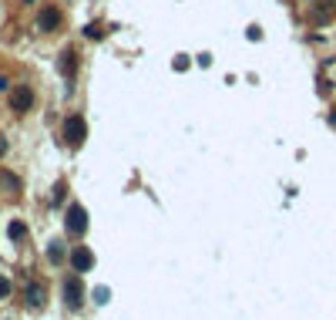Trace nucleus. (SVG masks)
<instances>
[{
	"label": "nucleus",
	"instance_id": "obj_1",
	"mask_svg": "<svg viewBox=\"0 0 336 320\" xmlns=\"http://www.w3.org/2000/svg\"><path fill=\"white\" fill-rule=\"evenodd\" d=\"M84 135H88L84 118H81V115H71V118L64 121V138H67V145H74V148H78V145L84 142Z\"/></svg>",
	"mask_w": 336,
	"mask_h": 320
},
{
	"label": "nucleus",
	"instance_id": "obj_2",
	"mask_svg": "<svg viewBox=\"0 0 336 320\" xmlns=\"http://www.w3.org/2000/svg\"><path fill=\"white\" fill-rule=\"evenodd\" d=\"M67 232H71V236H81V232L88 229V212H84V206H78V202H74V206H67Z\"/></svg>",
	"mask_w": 336,
	"mask_h": 320
},
{
	"label": "nucleus",
	"instance_id": "obj_3",
	"mask_svg": "<svg viewBox=\"0 0 336 320\" xmlns=\"http://www.w3.org/2000/svg\"><path fill=\"white\" fill-rule=\"evenodd\" d=\"M71 266H74V273H88L94 266V253L88 246H74L71 249Z\"/></svg>",
	"mask_w": 336,
	"mask_h": 320
},
{
	"label": "nucleus",
	"instance_id": "obj_4",
	"mask_svg": "<svg viewBox=\"0 0 336 320\" xmlns=\"http://www.w3.org/2000/svg\"><path fill=\"white\" fill-rule=\"evenodd\" d=\"M81 296H84V287H81V280H78V276H71V280L64 283V300H67V307H74V310H78V307L84 304Z\"/></svg>",
	"mask_w": 336,
	"mask_h": 320
},
{
	"label": "nucleus",
	"instance_id": "obj_5",
	"mask_svg": "<svg viewBox=\"0 0 336 320\" xmlns=\"http://www.w3.org/2000/svg\"><path fill=\"white\" fill-rule=\"evenodd\" d=\"M31 104H34V91L31 88H20V91L10 95V108H14V112H27Z\"/></svg>",
	"mask_w": 336,
	"mask_h": 320
},
{
	"label": "nucleus",
	"instance_id": "obj_6",
	"mask_svg": "<svg viewBox=\"0 0 336 320\" xmlns=\"http://www.w3.org/2000/svg\"><path fill=\"white\" fill-rule=\"evenodd\" d=\"M57 24H61V10H57V7H47L44 14H40V20H37L40 31H54Z\"/></svg>",
	"mask_w": 336,
	"mask_h": 320
},
{
	"label": "nucleus",
	"instance_id": "obj_7",
	"mask_svg": "<svg viewBox=\"0 0 336 320\" xmlns=\"http://www.w3.org/2000/svg\"><path fill=\"white\" fill-rule=\"evenodd\" d=\"M27 296H31V307H40V304H44V290H40L37 283H31V287H27Z\"/></svg>",
	"mask_w": 336,
	"mask_h": 320
},
{
	"label": "nucleus",
	"instance_id": "obj_8",
	"mask_svg": "<svg viewBox=\"0 0 336 320\" xmlns=\"http://www.w3.org/2000/svg\"><path fill=\"white\" fill-rule=\"evenodd\" d=\"M24 232H27L24 223H10L7 226V236H10V240H24Z\"/></svg>",
	"mask_w": 336,
	"mask_h": 320
},
{
	"label": "nucleus",
	"instance_id": "obj_9",
	"mask_svg": "<svg viewBox=\"0 0 336 320\" xmlns=\"http://www.w3.org/2000/svg\"><path fill=\"white\" fill-rule=\"evenodd\" d=\"M74 57H78V54H74V51H64V61H61V71H64L67 78H71V68H74V64H78V61H74Z\"/></svg>",
	"mask_w": 336,
	"mask_h": 320
},
{
	"label": "nucleus",
	"instance_id": "obj_10",
	"mask_svg": "<svg viewBox=\"0 0 336 320\" xmlns=\"http://www.w3.org/2000/svg\"><path fill=\"white\" fill-rule=\"evenodd\" d=\"M0 182L7 185L10 192H17V189H20V179H14V176H10V172H0Z\"/></svg>",
	"mask_w": 336,
	"mask_h": 320
},
{
	"label": "nucleus",
	"instance_id": "obj_11",
	"mask_svg": "<svg viewBox=\"0 0 336 320\" xmlns=\"http://www.w3.org/2000/svg\"><path fill=\"white\" fill-rule=\"evenodd\" d=\"M108 296H111V290H108V287H98L94 290V300H98V304H108Z\"/></svg>",
	"mask_w": 336,
	"mask_h": 320
},
{
	"label": "nucleus",
	"instance_id": "obj_12",
	"mask_svg": "<svg viewBox=\"0 0 336 320\" xmlns=\"http://www.w3.org/2000/svg\"><path fill=\"white\" fill-rule=\"evenodd\" d=\"M7 296H10V280L0 276V300H7Z\"/></svg>",
	"mask_w": 336,
	"mask_h": 320
},
{
	"label": "nucleus",
	"instance_id": "obj_13",
	"mask_svg": "<svg viewBox=\"0 0 336 320\" xmlns=\"http://www.w3.org/2000/svg\"><path fill=\"white\" fill-rule=\"evenodd\" d=\"M51 260H54V263H61V260H64V253H61V246H51Z\"/></svg>",
	"mask_w": 336,
	"mask_h": 320
},
{
	"label": "nucleus",
	"instance_id": "obj_14",
	"mask_svg": "<svg viewBox=\"0 0 336 320\" xmlns=\"http://www.w3.org/2000/svg\"><path fill=\"white\" fill-rule=\"evenodd\" d=\"M101 34H104V31H101L98 24H91V27H88V37H101Z\"/></svg>",
	"mask_w": 336,
	"mask_h": 320
},
{
	"label": "nucleus",
	"instance_id": "obj_15",
	"mask_svg": "<svg viewBox=\"0 0 336 320\" xmlns=\"http://www.w3.org/2000/svg\"><path fill=\"white\" fill-rule=\"evenodd\" d=\"M10 88V84H7V78H0V91H7Z\"/></svg>",
	"mask_w": 336,
	"mask_h": 320
}]
</instances>
